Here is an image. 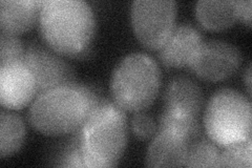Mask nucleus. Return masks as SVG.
<instances>
[{"mask_svg": "<svg viewBox=\"0 0 252 168\" xmlns=\"http://www.w3.org/2000/svg\"><path fill=\"white\" fill-rule=\"evenodd\" d=\"M38 22L41 36L52 50L72 58L89 57L96 17L88 2L45 0Z\"/></svg>", "mask_w": 252, "mask_h": 168, "instance_id": "obj_1", "label": "nucleus"}, {"mask_svg": "<svg viewBox=\"0 0 252 168\" xmlns=\"http://www.w3.org/2000/svg\"><path fill=\"white\" fill-rule=\"evenodd\" d=\"M104 101L92 86L76 83L59 86L36 96L29 121L44 134L60 135L80 130L92 111Z\"/></svg>", "mask_w": 252, "mask_h": 168, "instance_id": "obj_2", "label": "nucleus"}, {"mask_svg": "<svg viewBox=\"0 0 252 168\" xmlns=\"http://www.w3.org/2000/svg\"><path fill=\"white\" fill-rule=\"evenodd\" d=\"M86 167H110L121 159L127 142V119L115 102L104 100L79 130Z\"/></svg>", "mask_w": 252, "mask_h": 168, "instance_id": "obj_3", "label": "nucleus"}, {"mask_svg": "<svg viewBox=\"0 0 252 168\" xmlns=\"http://www.w3.org/2000/svg\"><path fill=\"white\" fill-rule=\"evenodd\" d=\"M161 85V70L144 53H131L118 63L110 81L113 98L123 110H144L154 103Z\"/></svg>", "mask_w": 252, "mask_h": 168, "instance_id": "obj_4", "label": "nucleus"}, {"mask_svg": "<svg viewBox=\"0 0 252 168\" xmlns=\"http://www.w3.org/2000/svg\"><path fill=\"white\" fill-rule=\"evenodd\" d=\"M208 137L220 146L251 138V103L242 93L220 89L208 100L204 114Z\"/></svg>", "mask_w": 252, "mask_h": 168, "instance_id": "obj_5", "label": "nucleus"}, {"mask_svg": "<svg viewBox=\"0 0 252 168\" xmlns=\"http://www.w3.org/2000/svg\"><path fill=\"white\" fill-rule=\"evenodd\" d=\"M177 2L173 0H135L130 19L139 41L151 50H159L176 27Z\"/></svg>", "mask_w": 252, "mask_h": 168, "instance_id": "obj_6", "label": "nucleus"}, {"mask_svg": "<svg viewBox=\"0 0 252 168\" xmlns=\"http://www.w3.org/2000/svg\"><path fill=\"white\" fill-rule=\"evenodd\" d=\"M22 62L35 78L36 96L55 87L77 83L76 70L73 66L50 46L31 44Z\"/></svg>", "mask_w": 252, "mask_h": 168, "instance_id": "obj_7", "label": "nucleus"}, {"mask_svg": "<svg viewBox=\"0 0 252 168\" xmlns=\"http://www.w3.org/2000/svg\"><path fill=\"white\" fill-rule=\"evenodd\" d=\"M242 55L234 44L220 39L203 41L188 67L207 81H220L232 76L241 66Z\"/></svg>", "mask_w": 252, "mask_h": 168, "instance_id": "obj_8", "label": "nucleus"}, {"mask_svg": "<svg viewBox=\"0 0 252 168\" xmlns=\"http://www.w3.org/2000/svg\"><path fill=\"white\" fill-rule=\"evenodd\" d=\"M35 78L23 62L0 66V102L10 109H19L36 96Z\"/></svg>", "mask_w": 252, "mask_h": 168, "instance_id": "obj_9", "label": "nucleus"}, {"mask_svg": "<svg viewBox=\"0 0 252 168\" xmlns=\"http://www.w3.org/2000/svg\"><path fill=\"white\" fill-rule=\"evenodd\" d=\"M192 140L184 133L170 127L158 129L146 154V165L152 167L185 166Z\"/></svg>", "mask_w": 252, "mask_h": 168, "instance_id": "obj_10", "label": "nucleus"}, {"mask_svg": "<svg viewBox=\"0 0 252 168\" xmlns=\"http://www.w3.org/2000/svg\"><path fill=\"white\" fill-rule=\"evenodd\" d=\"M203 41L202 34L194 27L181 23L175 27L166 41L158 50V57L166 67H188Z\"/></svg>", "mask_w": 252, "mask_h": 168, "instance_id": "obj_11", "label": "nucleus"}, {"mask_svg": "<svg viewBox=\"0 0 252 168\" xmlns=\"http://www.w3.org/2000/svg\"><path fill=\"white\" fill-rule=\"evenodd\" d=\"M163 101L164 113L199 119L203 106V92L192 79L179 76L167 83Z\"/></svg>", "mask_w": 252, "mask_h": 168, "instance_id": "obj_12", "label": "nucleus"}, {"mask_svg": "<svg viewBox=\"0 0 252 168\" xmlns=\"http://www.w3.org/2000/svg\"><path fill=\"white\" fill-rule=\"evenodd\" d=\"M43 1L40 0H1L0 29L17 35L33 27L39 20Z\"/></svg>", "mask_w": 252, "mask_h": 168, "instance_id": "obj_13", "label": "nucleus"}, {"mask_svg": "<svg viewBox=\"0 0 252 168\" xmlns=\"http://www.w3.org/2000/svg\"><path fill=\"white\" fill-rule=\"evenodd\" d=\"M195 16L201 25L209 30H223L238 20L235 0H199Z\"/></svg>", "mask_w": 252, "mask_h": 168, "instance_id": "obj_14", "label": "nucleus"}, {"mask_svg": "<svg viewBox=\"0 0 252 168\" xmlns=\"http://www.w3.org/2000/svg\"><path fill=\"white\" fill-rule=\"evenodd\" d=\"M26 138V125L20 116L11 111H0V155L7 157L22 146Z\"/></svg>", "mask_w": 252, "mask_h": 168, "instance_id": "obj_15", "label": "nucleus"}, {"mask_svg": "<svg viewBox=\"0 0 252 168\" xmlns=\"http://www.w3.org/2000/svg\"><path fill=\"white\" fill-rule=\"evenodd\" d=\"M220 153L211 141L205 138L193 140L189 145L185 166L187 167H217Z\"/></svg>", "mask_w": 252, "mask_h": 168, "instance_id": "obj_16", "label": "nucleus"}, {"mask_svg": "<svg viewBox=\"0 0 252 168\" xmlns=\"http://www.w3.org/2000/svg\"><path fill=\"white\" fill-rule=\"evenodd\" d=\"M225 150L220 154L217 167H251L252 163V140L251 138L235 142L225 146Z\"/></svg>", "mask_w": 252, "mask_h": 168, "instance_id": "obj_17", "label": "nucleus"}, {"mask_svg": "<svg viewBox=\"0 0 252 168\" xmlns=\"http://www.w3.org/2000/svg\"><path fill=\"white\" fill-rule=\"evenodd\" d=\"M25 53L23 44L17 35L1 32L0 34V66L22 62Z\"/></svg>", "mask_w": 252, "mask_h": 168, "instance_id": "obj_18", "label": "nucleus"}, {"mask_svg": "<svg viewBox=\"0 0 252 168\" xmlns=\"http://www.w3.org/2000/svg\"><path fill=\"white\" fill-rule=\"evenodd\" d=\"M131 131L137 138L147 140L153 138L158 132V123L153 116L144 110L136 111L131 118Z\"/></svg>", "mask_w": 252, "mask_h": 168, "instance_id": "obj_19", "label": "nucleus"}, {"mask_svg": "<svg viewBox=\"0 0 252 168\" xmlns=\"http://www.w3.org/2000/svg\"><path fill=\"white\" fill-rule=\"evenodd\" d=\"M56 165L63 167H86L81 153L79 131H77V134L59 154Z\"/></svg>", "mask_w": 252, "mask_h": 168, "instance_id": "obj_20", "label": "nucleus"}, {"mask_svg": "<svg viewBox=\"0 0 252 168\" xmlns=\"http://www.w3.org/2000/svg\"><path fill=\"white\" fill-rule=\"evenodd\" d=\"M235 3L238 19L247 23V26H251V0H240V1H235Z\"/></svg>", "mask_w": 252, "mask_h": 168, "instance_id": "obj_21", "label": "nucleus"}, {"mask_svg": "<svg viewBox=\"0 0 252 168\" xmlns=\"http://www.w3.org/2000/svg\"><path fill=\"white\" fill-rule=\"evenodd\" d=\"M245 80H246V85H247V90L248 94L251 95V67L249 66L247 68V71L245 74Z\"/></svg>", "mask_w": 252, "mask_h": 168, "instance_id": "obj_22", "label": "nucleus"}]
</instances>
